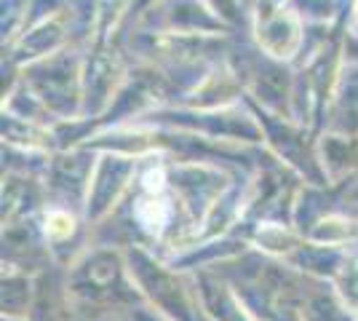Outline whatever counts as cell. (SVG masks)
<instances>
[{
  "label": "cell",
  "instance_id": "9c48e42d",
  "mask_svg": "<svg viewBox=\"0 0 358 321\" xmlns=\"http://www.w3.org/2000/svg\"><path fill=\"white\" fill-rule=\"evenodd\" d=\"M91 174H94V161H89V155L67 153V155H59V158L54 161L48 183H51V187H54L57 193H62L64 199L86 201Z\"/></svg>",
  "mask_w": 358,
  "mask_h": 321
},
{
  "label": "cell",
  "instance_id": "8992f818",
  "mask_svg": "<svg viewBox=\"0 0 358 321\" xmlns=\"http://www.w3.org/2000/svg\"><path fill=\"white\" fill-rule=\"evenodd\" d=\"M246 80H249V89H252L254 97L268 107L273 115L284 113L289 94H292V89H289L292 80H289V73L284 70V64H278V59L262 54V59L249 64Z\"/></svg>",
  "mask_w": 358,
  "mask_h": 321
},
{
  "label": "cell",
  "instance_id": "2e32d148",
  "mask_svg": "<svg viewBox=\"0 0 358 321\" xmlns=\"http://www.w3.org/2000/svg\"><path fill=\"white\" fill-rule=\"evenodd\" d=\"M334 294L350 316H358V257H348L334 278Z\"/></svg>",
  "mask_w": 358,
  "mask_h": 321
},
{
  "label": "cell",
  "instance_id": "7c38bea8",
  "mask_svg": "<svg viewBox=\"0 0 358 321\" xmlns=\"http://www.w3.org/2000/svg\"><path fill=\"white\" fill-rule=\"evenodd\" d=\"M35 297V281L30 276L14 271H3V319H27Z\"/></svg>",
  "mask_w": 358,
  "mask_h": 321
},
{
  "label": "cell",
  "instance_id": "e0dca14e",
  "mask_svg": "<svg viewBox=\"0 0 358 321\" xmlns=\"http://www.w3.org/2000/svg\"><path fill=\"white\" fill-rule=\"evenodd\" d=\"M75 233V217L67 209H51L45 214V238L59 244V241H67Z\"/></svg>",
  "mask_w": 358,
  "mask_h": 321
},
{
  "label": "cell",
  "instance_id": "6da1fadb",
  "mask_svg": "<svg viewBox=\"0 0 358 321\" xmlns=\"http://www.w3.org/2000/svg\"><path fill=\"white\" fill-rule=\"evenodd\" d=\"M126 268L131 276V284H136L139 292L150 300V306L158 308L164 316L174 321H198L201 311L195 308L182 278L155 257H150L142 246H131L126 252Z\"/></svg>",
  "mask_w": 358,
  "mask_h": 321
},
{
  "label": "cell",
  "instance_id": "3957f363",
  "mask_svg": "<svg viewBox=\"0 0 358 321\" xmlns=\"http://www.w3.org/2000/svg\"><path fill=\"white\" fill-rule=\"evenodd\" d=\"M123 271H126V262L113 249H96L86 255L67 278L75 303H94V306L110 303L118 292H123L115 290L120 287Z\"/></svg>",
  "mask_w": 358,
  "mask_h": 321
},
{
  "label": "cell",
  "instance_id": "7a4b0ae2",
  "mask_svg": "<svg viewBox=\"0 0 358 321\" xmlns=\"http://www.w3.org/2000/svg\"><path fill=\"white\" fill-rule=\"evenodd\" d=\"M24 86L30 89L48 113L54 115H70L80 102V64L70 54H51L43 59L32 62L27 70Z\"/></svg>",
  "mask_w": 358,
  "mask_h": 321
},
{
  "label": "cell",
  "instance_id": "277c9868",
  "mask_svg": "<svg viewBox=\"0 0 358 321\" xmlns=\"http://www.w3.org/2000/svg\"><path fill=\"white\" fill-rule=\"evenodd\" d=\"M136 171V155L105 153L94 164L89 193H86V214L89 220H102L113 212L123 190L129 187Z\"/></svg>",
  "mask_w": 358,
  "mask_h": 321
},
{
  "label": "cell",
  "instance_id": "5bb4252c",
  "mask_svg": "<svg viewBox=\"0 0 358 321\" xmlns=\"http://www.w3.org/2000/svg\"><path fill=\"white\" fill-rule=\"evenodd\" d=\"M299 319L302 321H350V313L345 311L340 297L324 294V292H308L302 297L299 308Z\"/></svg>",
  "mask_w": 358,
  "mask_h": 321
},
{
  "label": "cell",
  "instance_id": "30bf717a",
  "mask_svg": "<svg viewBox=\"0 0 358 321\" xmlns=\"http://www.w3.org/2000/svg\"><path fill=\"white\" fill-rule=\"evenodd\" d=\"M118 59L110 57V51H96L89 62V70L83 78V102L86 110H99L102 105H107V99L115 92L118 83Z\"/></svg>",
  "mask_w": 358,
  "mask_h": 321
},
{
  "label": "cell",
  "instance_id": "7402d4cb",
  "mask_svg": "<svg viewBox=\"0 0 358 321\" xmlns=\"http://www.w3.org/2000/svg\"><path fill=\"white\" fill-rule=\"evenodd\" d=\"M356 11H358V0H356Z\"/></svg>",
  "mask_w": 358,
  "mask_h": 321
},
{
  "label": "cell",
  "instance_id": "5b68a950",
  "mask_svg": "<svg viewBox=\"0 0 358 321\" xmlns=\"http://www.w3.org/2000/svg\"><path fill=\"white\" fill-rule=\"evenodd\" d=\"M257 43L262 54L278 62L294 57L302 43V19L297 11H270L265 19H259Z\"/></svg>",
  "mask_w": 358,
  "mask_h": 321
},
{
  "label": "cell",
  "instance_id": "ac0fdd59",
  "mask_svg": "<svg viewBox=\"0 0 358 321\" xmlns=\"http://www.w3.org/2000/svg\"><path fill=\"white\" fill-rule=\"evenodd\" d=\"M209 6L217 11V16L222 19V22H236L241 16V11H238V3L236 0H209Z\"/></svg>",
  "mask_w": 358,
  "mask_h": 321
},
{
  "label": "cell",
  "instance_id": "8fae6325",
  "mask_svg": "<svg viewBox=\"0 0 358 321\" xmlns=\"http://www.w3.org/2000/svg\"><path fill=\"white\" fill-rule=\"evenodd\" d=\"M331 115H334L331 131L358 137V62H350L345 67L343 78L334 89V113Z\"/></svg>",
  "mask_w": 358,
  "mask_h": 321
},
{
  "label": "cell",
  "instance_id": "ffe728a7",
  "mask_svg": "<svg viewBox=\"0 0 358 321\" xmlns=\"http://www.w3.org/2000/svg\"><path fill=\"white\" fill-rule=\"evenodd\" d=\"M198 321H214V319H209V316H206V313L201 311V316H198Z\"/></svg>",
  "mask_w": 358,
  "mask_h": 321
},
{
  "label": "cell",
  "instance_id": "d6986e66",
  "mask_svg": "<svg viewBox=\"0 0 358 321\" xmlns=\"http://www.w3.org/2000/svg\"><path fill=\"white\" fill-rule=\"evenodd\" d=\"M131 319L134 321H174L164 316L161 311H152V308H131Z\"/></svg>",
  "mask_w": 358,
  "mask_h": 321
},
{
  "label": "cell",
  "instance_id": "9a60e30c",
  "mask_svg": "<svg viewBox=\"0 0 358 321\" xmlns=\"http://www.w3.org/2000/svg\"><path fill=\"white\" fill-rule=\"evenodd\" d=\"M310 238L315 244L324 246H340L345 244L348 238H353L358 233V225L350 222L348 217H337V214H327V217H318L313 225L308 228Z\"/></svg>",
  "mask_w": 358,
  "mask_h": 321
},
{
  "label": "cell",
  "instance_id": "ba28073f",
  "mask_svg": "<svg viewBox=\"0 0 358 321\" xmlns=\"http://www.w3.org/2000/svg\"><path fill=\"white\" fill-rule=\"evenodd\" d=\"M318 166L327 180H343L345 174L358 169V137L329 131L318 142Z\"/></svg>",
  "mask_w": 358,
  "mask_h": 321
},
{
  "label": "cell",
  "instance_id": "4fadbf2b",
  "mask_svg": "<svg viewBox=\"0 0 358 321\" xmlns=\"http://www.w3.org/2000/svg\"><path fill=\"white\" fill-rule=\"evenodd\" d=\"M64 41V24H62L57 16H48L38 24V30H32L24 35L22 41V51H27L24 57L27 59H43V57H51L54 48Z\"/></svg>",
  "mask_w": 358,
  "mask_h": 321
},
{
  "label": "cell",
  "instance_id": "44dd1931",
  "mask_svg": "<svg viewBox=\"0 0 358 321\" xmlns=\"http://www.w3.org/2000/svg\"><path fill=\"white\" fill-rule=\"evenodd\" d=\"M102 321H115V319H102Z\"/></svg>",
  "mask_w": 358,
  "mask_h": 321
},
{
  "label": "cell",
  "instance_id": "52a82bcc",
  "mask_svg": "<svg viewBox=\"0 0 358 321\" xmlns=\"http://www.w3.org/2000/svg\"><path fill=\"white\" fill-rule=\"evenodd\" d=\"M30 321H78L75 319V297L70 284L57 273L43 271L35 278V297H32Z\"/></svg>",
  "mask_w": 358,
  "mask_h": 321
}]
</instances>
